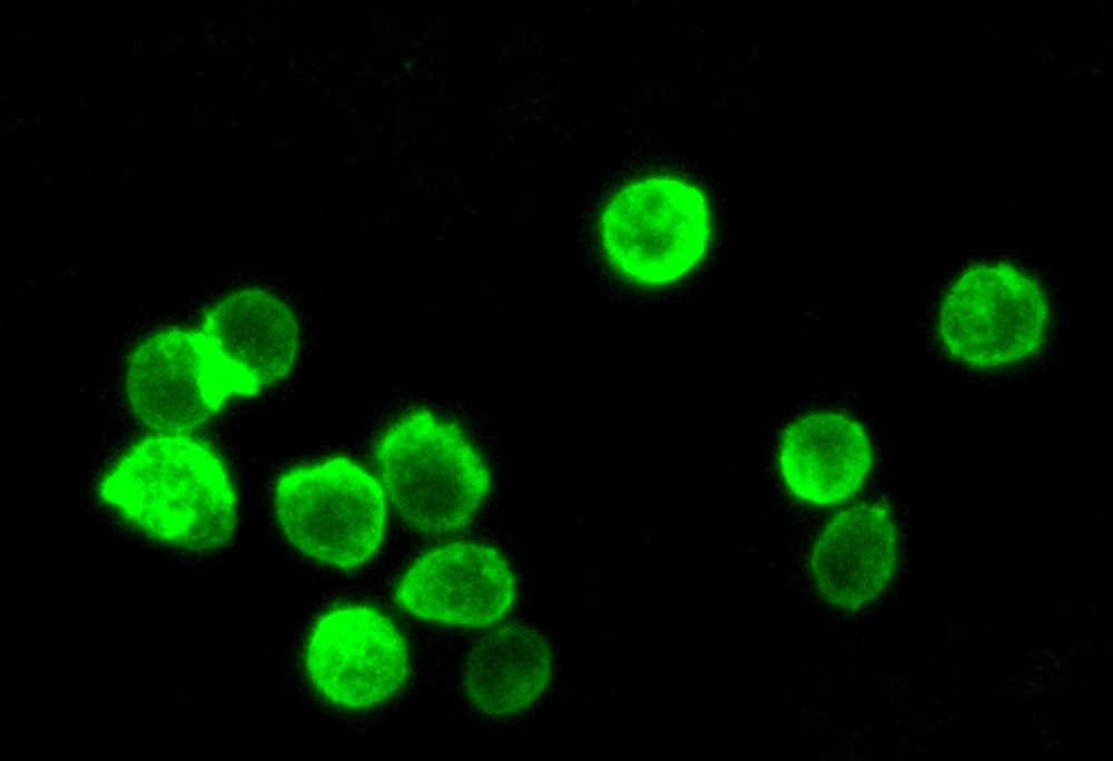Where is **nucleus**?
<instances>
[{"label":"nucleus","mask_w":1113,"mask_h":761,"mask_svg":"<svg viewBox=\"0 0 1113 761\" xmlns=\"http://www.w3.org/2000/svg\"><path fill=\"white\" fill-rule=\"evenodd\" d=\"M779 461L785 482L795 495L827 505L860 488L873 458L858 422L841 414L816 413L789 426Z\"/></svg>","instance_id":"nucleus-11"},{"label":"nucleus","mask_w":1113,"mask_h":761,"mask_svg":"<svg viewBox=\"0 0 1113 761\" xmlns=\"http://www.w3.org/2000/svg\"><path fill=\"white\" fill-rule=\"evenodd\" d=\"M99 491L148 535L184 548L219 547L235 530L236 500L221 463L201 442L179 434L136 444Z\"/></svg>","instance_id":"nucleus-1"},{"label":"nucleus","mask_w":1113,"mask_h":761,"mask_svg":"<svg viewBox=\"0 0 1113 761\" xmlns=\"http://www.w3.org/2000/svg\"><path fill=\"white\" fill-rule=\"evenodd\" d=\"M896 561V531L884 508L860 504L838 513L820 533L810 570L829 603L857 609L887 585Z\"/></svg>","instance_id":"nucleus-10"},{"label":"nucleus","mask_w":1113,"mask_h":761,"mask_svg":"<svg viewBox=\"0 0 1113 761\" xmlns=\"http://www.w3.org/2000/svg\"><path fill=\"white\" fill-rule=\"evenodd\" d=\"M306 668L319 692L348 708L383 702L410 672L405 642L391 619L364 606L338 609L317 622Z\"/></svg>","instance_id":"nucleus-6"},{"label":"nucleus","mask_w":1113,"mask_h":761,"mask_svg":"<svg viewBox=\"0 0 1113 761\" xmlns=\"http://www.w3.org/2000/svg\"><path fill=\"white\" fill-rule=\"evenodd\" d=\"M1047 306L1037 283L1006 264L977 265L947 291L939 332L949 352L975 366L1022 359L1040 345Z\"/></svg>","instance_id":"nucleus-5"},{"label":"nucleus","mask_w":1113,"mask_h":761,"mask_svg":"<svg viewBox=\"0 0 1113 761\" xmlns=\"http://www.w3.org/2000/svg\"><path fill=\"white\" fill-rule=\"evenodd\" d=\"M126 388L137 417L164 434L200 426L223 403L201 333L171 330L149 338L130 357Z\"/></svg>","instance_id":"nucleus-9"},{"label":"nucleus","mask_w":1113,"mask_h":761,"mask_svg":"<svg viewBox=\"0 0 1113 761\" xmlns=\"http://www.w3.org/2000/svg\"><path fill=\"white\" fill-rule=\"evenodd\" d=\"M376 462L396 511L422 532L465 526L490 486L489 472L463 433L425 409L390 426L378 443Z\"/></svg>","instance_id":"nucleus-2"},{"label":"nucleus","mask_w":1113,"mask_h":761,"mask_svg":"<svg viewBox=\"0 0 1113 761\" xmlns=\"http://www.w3.org/2000/svg\"><path fill=\"white\" fill-rule=\"evenodd\" d=\"M709 213L701 191L672 178H647L620 189L605 205L600 234L610 263L627 278L662 285L702 258Z\"/></svg>","instance_id":"nucleus-4"},{"label":"nucleus","mask_w":1113,"mask_h":761,"mask_svg":"<svg viewBox=\"0 0 1113 761\" xmlns=\"http://www.w3.org/2000/svg\"><path fill=\"white\" fill-rule=\"evenodd\" d=\"M223 398L254 395L282 379L298 346L293 313L260 289L234 293L209 312L200 332Z\"/></svg>","instance_id":"nucleus-7"},{"label":"nucleus","mask_w":1113,"mask_h":761,"mask_svg":"<svg viewBox=\"0 0 1113 761\" xmlns=\"http://www.w3.org/2000/svg\"><path fill=\"white\" fill-rule=\"evenodd\" d=\"M552 655L534 629L508 624L484 635L470 651L463 684L471 702L489 714L531 705L548 684Z\"/></svg>","instance_id":"nucleus-12"},{"label":"nucleus","mask_w":1113,"mask_h":761,"mask_svg":"<svg viewBox=\"0 0 1113 761\" xmlns=\"http://www.w3.org/2000/svg\"><path fill=\"white\" fill-rule=\"evenodd\" d=\"M514 593L512 573L498 552L452 543L417 559L400 581L395 599L422 619L480 627L500 620Z\"/></svg>","instance_id":"nucleus-8"},{"label":"nucleus","mask_w":1113,"mask_h":761,"mask_svg":"<svg viewBox=\"0 0 1113 761\" xmlns=\"http://www.w3.org/2000/svg\"><path fill=\"white\" fill-rule=\"evenodd\" d=\"M275 508L286 537L297 550L342 569L372 557L384 533L381 485L346 458L302 466L284 475L276 487Z\"/></svg>","instance_id":"nucleus-3"}]
</instances>
